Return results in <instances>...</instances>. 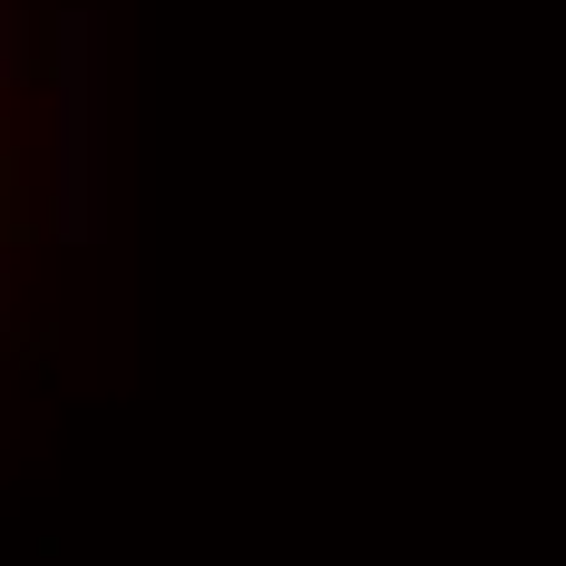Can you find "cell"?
I'll list each match as a JSON object with an SVG mask.
<instances>
[{"mask_svg": "<svg viewBox=\"0 0 566 566\" xmlns=\"http://www.w3.org/2000/svg\"><path fill=\"white\" fill-rule=\"evenodd\" d=\"M69 176H78V127L59 98V50L30 20V0H0V371L20 361V313L50 274Z\"/></svg>", "mask_w": 566, "mask_h": 566, "instance_id": "1", "label": "cell"}]
</instances>
